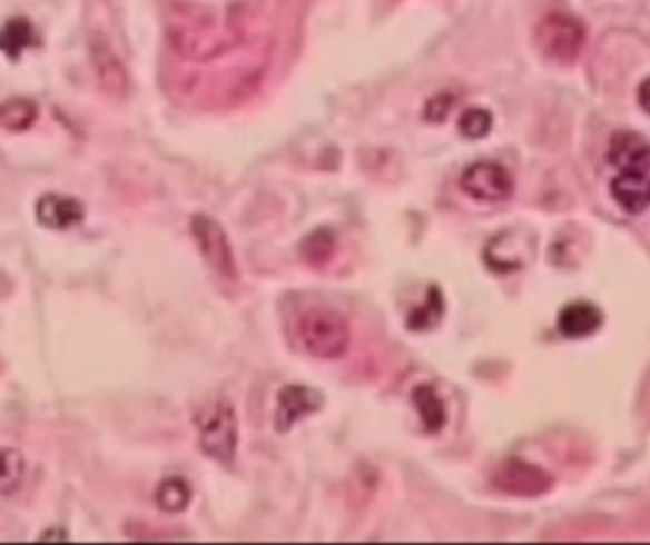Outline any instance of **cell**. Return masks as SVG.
I'll use <instances>...</instances> for the list:
<instances>
[{
  "label": "cell",
  "instance_id": "7c38bea8",
  "mask_svg": "<svg viewBox=\"0 0 650 545\" xmlns=\"http://www.w3.org/2000/svg\"><path fill=\"white\" fill-rule=\"evenodd\" d=\"M603 311L592 303H571L560 311L558 329L565 338H585L599 331Z\"/></svg>",
  "mask_w": 650,
  "mask_h": 545
},
{
  "label": "cell",
  "instance_id": "2e32d148",
  "mask_svg": "<svg viewBox=\"0 0 650 545\" xmlns=\"http://www.w3.org/2000/svg\"><path fill=\"white\" fill-rule=\"evenodd\" d=\"M190 487L187 480L169 477L157 490V504L168 513L185 512L189 507Z\"/></svg>",
  "mask_w": 650,
  "mask_h": 545
},
{
  "label": "cell",
  "instance_id": "ac0fdd59",
  "mask_svg": "<svg viewBox=\"0 0 650 545\" xmlns=\"http://www.w3.org/2000/svg\"><path fill=\"white\" fill-rule=\"evenodd\" d=\"M333 251H335V236L325 228H319L303 241V257L314 267L332 259Z\"/></svg>",
  "mask_w": 650,
  "mask_h": 545
},
{
  "label": "cell",
  "instance_id": "5b68a950",
  "mask_svg": "<svg viewBox=\"0 0 650 545\" xmlns=\"http://www.w3.org/2000/svg\"><path fill=\"white\" fill-rule=\"evenodd\" d=\"M193 236L200 247L204 259L215 272L227 279L238 278L233 247L219 222L214 221L208 215H196L193 217Z\"/></svg>",
  "mask_w": 650,
  "mask_h": 545
},
{
  "label": "cell",
  "instance_id": "52a82bcc",
  "mask_svg": "<svg viewBox=\"0 0 650 545\" xmlns=\"http://www.w3.org/2000/svg\"><path fill=\"white\" fill-rule=\"evenodd\" d=\"M609 162L618 174H650V143L636 131H618L609 145Z\"/></svg>",
  "mask_w": 650,
  "mask_h": 545
},
{
  "label": "cell",
  "instance_id": "8992f818",
  "mask_svg": "<svg viewBox=\"0 0 650 545\" xmlns=\"http://www.w3.org/2000/svg\"><path fill=\"white\" fill-rule=\"evenodd\" d=\"M461 187L477 201H504L514 195V179L504 166L496 162H475L464 169Z\"/></svg>",
  "mask_w": 650,
  "mask_h": 545
},
{
  "label": "cell",
  "instance_id": "44dd1931",
  "mask_svg": "<svg viewBox=\"0 0 650 545\" xmlns=\"http://www.w3.org/2000/svg\"><path fill=\"white\" fill-rule=\"evenodd\" d=\"M451 105H453V99L442 93V96H436V98L429 101L426 105V111H424V117L432 120V122H442L443 118L447 117L449 111H451Z\"/></svg>",
  "mask_w": 650,
  "mask_h": 545
},
{
  "label": "cell",
  "instance_id": "5bb4252c",
  "mask_svg": "<svg viewBox=\"0 0 650 545\" xmlns=\"http://www.w3.org/2000/svg\"><path fill=\"white\" fill-rule=\"evenodd\" d=\"M37 42L33 26L23 18L10 20L0 27V50L7 53L8 58L18 59L23 50Z\"/></svg>",
  "mask_w": 650,
  "mask_h": 545
},
{
  "label": "cell",
  "instance_id": "7a4b0ae2",
  "mask_svg": "<svg viewBox=\"0 0 650 545\" xmlns=\"http://www.w3.org/2000/svg\"><path fill=\"white\" fill-rule=\"evenodd\" d=\"M196 429L204 453L221 462L230 464L235 460L238 445V426H236L235 409L227 402L209 403L196 415Z\"/></svg>",
  "mask_w": 650,
  "mask_h": 545
},
{
  "label": "cell",
  "instance_id": "ffe728a7",
  "mask_svg": "<svg viewBox=\"0 0 650 545\" xmlns=\"http://www.w3.org/2000/svg\"><path fill=\"white\" fill-rule=\"evenodd\" d=\"M459 130L466 139H483L489 136V131L493 130V117L491 112L480 107L469 109L462 115Z\"/></svg>",
  "mask_w": 650,
  "mask_h": 545
},
{
  "label": "cell",
  "instance_id": "9a60e30c",
  "mask_svg": "<svg viewBox=\"0 0 650 545\" xmlns=\"http://www.w3.org/2000/svg\"><path fill=\"white\" fill-rule=\"evenodd\" d=\"M39 117V109L29 99H8L0 103V128L8 131H26Z\"/></svg>",
  "mask_w": 650,
  "mask_h": 545
},
{
  "label": "cell",
  "instance_id": "9c48e42d",
  "mask_svg": "<svg viewBox=\"0 0 650 545\" xmlns=\"http://www.w3.org/2000/svg\"><path fill=\"white\" fill-rule=\"evenodd\" d=\"M611 195L626 214H643L650 208V174H618L611 182Z\"/></svg>",
  "mask_w": 650,
  "mask_h": 545
},
{
  "label": "cell",
  "instance_id": "ba28073f",
  "mask_svg": "<svg viewBox=\"0 0 650 545\" xmlns=\"http://www.w3.org/2000/svg\"><path fill=\"white\" fill-rule=\"evenodd\" d=\"M324 397L319 392L306 386H286L278 396V409H276V428L287 432L293 424L301 418L313 415L322 407Z\"/></svg>",
  "mask_w": 650,
  "mask_h": 545
},
{
  "label": "cell",
  "instance_id": "8fae6325",
  "mask_svg": "<svg viewBox=\"0 0 650 545\" xmlns=\"http://www.w3.org/2000/svg\"><path fill=\"white\" fill-rule=\"evenodd\" d=\"M91 63L96 69V77L104 86V90L115 96H122L128 90V72L124 69L122 61L112 52L104 40L91 42Z\"/></svg>",
  "mask_w": 650,
  "mask_h": 545
},
{
  "label": "cell",
  "instance_id": "e0dca14e",
  "mask_svg": "<svg viewBox=\"0 0 650 545\" xmlns=\"http://www.w3.org/2000/svg\"><path fill=\"white\" fill-rule=\"evenodd\" d=\"M23 474H26L23 456L13 448L0 447V493H16L20 488Z\"/></svg>",
  "mask_w": 650,
  "mask_h": 545
},
{
  "label": "cell",
  "instance_id": "7402d4cb",
  "mask_svg": "<svg viewBox=\"0 0 650 545\" xmlns=\"http://www.w3.org/2000/svg\"><path fill=\"white\" fill-rule=\"evenodd\" d=\"M638 101L647 115L650 117V77L644 78L643 82L638 88Z\"/></svg>",
  "mask_w": 650,
  "mask_h": 545
},
{
  "label": "cell",
  "instance_id": "30bf717a",
  "mask_svg": "<svg viewBox=\"0 0 650 545\" xmlns=\"http://www.w3.org/2000/svg\"><path fill=\"white\" fill-rule=\"evenodd\" d=\"M40 225L52 230H69L85 219V208L79 200L69 196L46 195L37 204Z\"/></svg>",
  "mask_w": 650,
  "mask_h": 545
},
{
  "label": "cell",
  "instance_id": "6da1fadb",
  "mask_svg": "<svg viewBox=\"0 0 650 545\" xmlns=\"http://www.w3.org/2000/svg\"><path fill=\"white\" fill-rule=\"evenodd\" d=\"M295 333L301 346L319 359L345 356L351 345V325L343 314L329 308H313L301 314Z\"/></svg>",
  "mask_w": 650,
  "mask_h": 545
},
{
  "label": "cell",
  "instance_id": "d6986e66",
  "mask_svg": "<svg viewBox=\"0 0 650 545\" xmlns=\"http://www.w3.org/2000/svg\"><path fill=\"white\" fill-rule=\"evenodd\" d=\"M443 314V299L442 293L437 287H430L429 297L424 300L423 306H418L413 314L410 316V327L411 329H430L432 325H436L442 318Z\"/></svg>",
  "mask_w": 650,
  "mask_h": 545
},
{
  "label": "cell",
  "instance_id": "277c9868",
  "mask_svg": "<svg viewBox=\"0 0 650 545\" xmlns=\"http://www.w3.org/2000/svg\"><path fill=\"white\" fill-rule=\"evenodd\" d=\"M493 485L510 496L539 498L552 490L553 477L533 462L510 458L494 469Z\"/></svg>",
  "mask_w": 650,
  "mask_h": 545
},
{
  "label": "cell",
  "instance_id": "3957f363",
  "mask_svg": "<svg viewBox=\"0 0 650 545\" xmlns=\"http://www.w3.org/2000/svg\"><path fill=\"white\" fill-rule=\"evenodd\" d=\"M584 40V26L567 13H548L534 29L540 53L555 63H572L582 52Z\"/></svg>",
  "mask_w": 650,
  "mask_h": 545
},
{
  "label": "cell",
  "instance_id": "4fadbf2b",
  "mask_svg": "<svg viewBox=\"0 0 650 545\" xmlns=\"http://www.w3.org/2000/svg\"><path fill=\"white\" fill-rule=\"evenodd\" d=\"M413 403H415L416 410L421 415L424 429L429 434H437L440 429L447 423V410L443 405L442 397L437 396L436 389L432 386H418L413 392Z\"/></svg>",
  "mask_w": 650,
  "mask_h": 545
}]
</instances>
